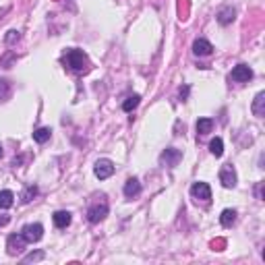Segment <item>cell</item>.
I'll return each instance as SVG.
<instances>
[{
  "mask_svg": "<svg viewBox=\"0 0 265 265\" xmlns=\"http://www.w3.org/2000/svg\"><path fill=\"white\" fill-rule=\"evenodd\" d=\"M64 62H66V66H69V69L77 71V73L87 71V69H89V58H87V54L83 52V50H79V48H71V50H66V54H64Z\"/></svg>",
  "mask_w": 265,
  "mask_h": 265,
  "instance_id": "obj_1",
  "label": "cell"
},
{
  "mask_svg": "<svg viewBox=\"0 0 265 265\" xmlns=\"http://www.w3.org/2000/svg\"><path fill=\"white\" fill-rule=\"evenodd\" d=\"M106 215H108V201H106V197H102L99 201H95V203L89 205L87 220H89L91 224H99L102 220H106Z\"/></svg>",
  "mask_w": 265,
  "mask_h": 265,
  "instance_id": "obj_2",
  "label": "cell"
},
{
  "mask_svg": "<svg viewBox=\"0 0 265 265\" xmlns=\"http://www.w3.org/2000/svg\"><path fill=\"white\" fill-rule=\"evenodd\" d=\"M116 170V166L112 160H108V157H102V160H97L95 166H94V174L99 178V180H106V178H110L112 174Z\"/></svg>",
  "mask_w": 265,
  "mask_h": 265,
  "instance_id": "obj_3",
  "label": "cell"
},
{
  "mask_svg": "<svg viewBox=\"0 0 265 265\" xmlns=\"http://www.w3.org/2000/svg\"><path fill=\"white\" fill-rule=\"evenodd\" d=\"M25 245H27V240L23 238V234H11V236L6 238V253L11 255V257L21 255Z\"/></svg>",
  "mask_w": 265,
  "mask_h": 265,
  "instance_id": "obj_4",
  "label": "cell"
},
{
  "mask_svg": "<svg viewBox=\"0 0 265 265\" xmlns=\"http://www.w3.org/2000/svg\"><path fill=\"white\" fill-rule=\"evenodd\" d=\"M21 234H23V238L27 240V243H38V240H41V236H44V226L41 224H27V226H23V230H21Z\"/></svg>",
  "mask_w": 265,
  "mask_h": 265,
  "instance_id": "obj_5",
  "label": "cell"
},
{
  "mask_svg": "<svg viewBox=\"0 0 265 265\" xmlns=\"http://www.w3.org/2000/svg\"><path fill=\"white\" fill-rule=\"evenodd\" d=\"M182 160V151L176 147H168V149H164L162 155H160V162L164 166H168V168H174V166H178V162Z\"/></svg>",
  "mask_w": 265,
  "mask_h": 265,
  "instance_id": "obj_6",
  "label": "cell"
},
{
  "mask_svg": "<svg viewBox=\"0 0 265 265\" xmlns=\"http://www.w3.org/2000/svg\"><path fill=\"white\" fill-rule=\"evenodd\" d=\"M230 79L236 81V83H246L253 79V69L248 64H236L230 73Z\"/></svg>",
  "mask_w": 265,
  "mask_h": 265,
  "instance_id": "obj_7",
  "label": "cell"
},
{
  "mask_svg": "<svg viewBox=\"0 0 265 265\" xmlns=\"http://www.w3.org/2000/svg\"><path fill=\"white\" fill-rule=\"evenodd\" d=\"M236 170L232 168L230 164H226L224 168L220 170V182H222V187L224 189H234L236 187Z\"/></svg>",
  "mask_w": 265,
  "mask_h": 265,
  "instance_id": "obj_8",
  "label": "cell"
},
{
  "mask_svg": "<svg viewBox=\"0 0 265 265\" xmlns=\"http://www.w3.org/2000/svg\"><path fill=\"white\" fill-rule=\"evenodd\" d=\"M190 195H193L195 199H199V201H205L207 203L211 199V189H209L207 182L199 180V182H195V185L190 187Z\"/></svg>",
  "mask_w": 265,
  "mask_h": 265,
  "instance_id": "obj_9",
  "label": "cell"
},
{
  "mask_svg": "<svg viewBox=\"0 0 265 265\" xmlns=\"http://www.w3.org/2000/svg\"><path fill=\"white\" fill-rule=\"evenodd\" d=\"M234 19H236V8L234 6H222L220 11L215 13V21H218L220 25H224V27L230 25Z\"/></svg>",
  "mask_w": 265,
  "mask_h": 265,
  "instance_id": "obj_10",
  "label": "cell"
},
{
  "mask_svg": "<svg viewBox=\"0 0 265 265\" xmlns=\"http://www.w3.org/2000/svg\"><path fill=\"white\" fill-rule=\"evenodd\" d=\"M211 52H213V46H211L207 39L199 38V39L193 41V54H195V56H209Z\"/></svg>",
  "mask_w": 265,
  "mask_h": 265,
  "instance_id": "obj_11",
  "label": "cell"
},
{
  "mask_svg": "<svg viewBox=\"0 0 265 265\" xmlns=\"http://www.w3.org/2000/svg\"><path fill=\"white\" fill-rule=\"evenodd\" d=\"M122 193H124V197H127V199H135V197L141 193V182H139V178H129L127 182H124Z\"/></svg>",
  "mask_w": 265,
  "mask_h": 265,
  "instance_id": "obj_12",
  "label": "cell"
},
{
  "mask_svg": "<svg viewBox=\"0 0 265 265\" xmlns=\"http://www.w3.org/2000/svg\"><path fill=\"white\" fill-rule=\"evenodd\" d=\"M251 110H253V114L257 116V118H263L265 116V91H259V94L255 95Z\"/></svg>",
  "mask_w": 265,
  "mask_h": 265,
  "instance_id": "obj_13",
  "label": "cell"
},
{
  "mask_svg": "<svg viewBox=\"0 0 265 265\" xmlns=\"http://www.w3.org/2000/svg\"><path fill=\"white\" fill-rule=\"evenodd\" d=\"M71 213L69 211H56L54 215H52V222H54V226L56 228H66V226H69V224H71Z\"/></svg>",
  "mask_w": 265,
  "mask_h": 265,
  "instance_id": "obj_14",
  "label": "cell"
},
{
  "mask_svg": "<svg viewBox=\"0 0 265 265\" xmlns=\"http://www.w3.org/2000/svg\"><path fill=\"white\" fill-rule=\"evenodd\" d=\"M236 209H224L222 215H220V224L224 228H232L234 226V222H236Z\"/></svg>",
  "mask_w": 265,
  "mask_h": 265,
  "instance_id": "obj_15",
  "label": "cell"
},
{
  "mask_svg": "<svg viewBox=\"0 0 265 265\" xmlns=\"http://www.w3.org/2000/svg\"><path fill=\"white\" fill-rule=\"evenodd\" d=\"M13 203H15L13 190H8V189L0 190V209H8V207H13Z\"/></svg>",
  "mask_w": 265,
  "mask_h": 265,
  "instance_id": "obj_16",
  "label": "cell"
},
{
  "mask_svg": "<svg viewBox=\"0 0 265 265\" xmlns=\"http://www.w3.org/2000/svg\"><path fill=\"white\" fill-rule=\"evenodd\" d=\"M195 129H197L199 135H207V132L213 131V120L207 118V116H205V118H199L197 124H195Z\"/></svg>",
  "mask_w": 265,
  "mask_h": 265,
  "instance_id": "obj_17",
  "label": "cell"
},
{
  "mask_svg": "<svg viewBox=\"0 0 265 265\" xmlns=\"http://www.w3.org/2000/svg\"><path fill=\"white\" fill-rule=\"evenodd\" d=\"M50 137H52V129L50 127H41L38 131H33V141H36V143H46Z\"/></svg>",
  "mask_w": 265,
  "mask_h": 265,
  "instance_id": "obj_18",
  "label": "cell"
},
{
  "mask_svg": "<svg viewBox=\"0 0 265 265\" xmlns=\"http://www.w3.org/2000/svg\"><path fill=\"white\" fill-rule=\"evenodd\" d=\"M209 151H211V155H215V157H222V155H224V141H222L220 137H215V139L209 141Z\"/></svg>",
  "mask_w": 265,
  "mask_h": 265,
  "instance_id": "obj_19",
  "label": "cell"
},
{
  "mask_svg": "<svg viewBox=\"0 0 265 265\" xmlns=\"http://www.w3.org/2000/svg\"><path fill=\"white\" fill-rule=\"evenodd\" d=\"M139 104H141V95H137V94H135V95H129V97L122 102V110H124V112H132Z\"/></svg>",
  "mask_w": 265,
  "mask_h": 265,
  "instance_id": "obj_20",
  "label": "cell"
},
{
  "mask_svg": "<svg viewBox=\"0 0 265 265\" xmlns=\"http://www.w3.org/2000/svg\"><path fill=\"white\" fill-rule=\"evenodd\" d=\"M11 91H13L11 83L6 79H0V102H6V99L11 97Z\"/></svg>",
  "mask_w": 265,
  "mask_h": 265,
  "instance_id": "obj_21",
  "label": "cell"
},
{
  "mask_svg": "<svg viewBox=\"0 0 265 265\" xmlns=\"http://www.w3.org/2000/svg\"><path fill=\"white\" fill-rule=\"evenodd\" d=\"M36 195H38V187H36V185H29L27 189L23 190L21 201H23V203H31V201H33V197H36Z\"/></svg>",
  "mask_w": 265,
  "mask_h": 265,
  "instance_id": "obj_22",
  "label": "cell"
},
{
  "mask_svg": "<svg viewBox=\"0 0 265 265\" xmlns=\"http://www.w3.org/2000/svg\"><path fill=\"white\" fill-rule=\"evenodd\" d=\"M17 60V54L15 52H11V50H8V52L0 58V69H11V64Z\"/></svg>",
  "mask_w": 265,
  "mask_h": 265,
  "instance_id": "obj_23",
  "label": "cell"
},
{
  "mask_svg": "<svg viewBox=\"0 0 265 265\" xmlns=\"http://www.w3.org/2000/svg\"><path fill=\"white\" fill-rule=\"evenodd\" d=\"M21 39V33L17 31V29H11V31H6V38H4V41H6V46H15L17 41Z\"/></svg>",
  "mask_w": 265,
  "mask_h": 265,
  "instance_id": "obj_24",
  "label": "cell"
},
{
  "mask_svg": "<svg viewBox=\"0 0 265 265\" xmlns=\"http://www.w3.org/2000/svg\"><path fill=\"white\" fill-rule=\"evenodd\" d=\"M46 257L44 251H36V253H29V255H25L23 257V263H36V261H41Z\"/></svg>",
  "mask_w": 265,
  "mask_h": 265,
  "instance_id": "obj_25",
  "label": "cell"
},
{
  "mask_svg": "<svg viewBox=\"0 0 265 265\" xmlns=\"http://www.w3.org/2000/svg\"><path fill=\"white\" fill-rule=\"evenodd\" d=\"M189 91H190V87H189V85L180 87V91H178V94H180V99H182V102H187V97H189Z\"/></svg>",
  "mask_w": 265,
  "mask_h": 265,
  "instance_id": "obj_26",
  "label": "cell"
},
{
  "mask_svg": "<svg viewBox=\"0 0 265 265\" xmlns=\"http://www.w3.org/2000/svg\"><path fill=\"white\" fill-rule=\"evenodd\" d=\"M255 195H257V199H263V182H259V185L255 187Z\"/></svg>",
  "mask_w": 265,
  "mask_h": 265,
  "instance_id": "obj_27",
  "label": "cell"
},
{
  "mask_svg": "<svg viewBox=\"0 0 265 265\" xmlns=\"http://www.w3.org/2000/svg\"><path fill=\"white\" fill-rule=\"evenodd\" d=\"M6 13V8H2V11H0V15H4Z\"/></svg>",
  "mask_w": 265,
  "mask_h": 265,
  "instance_id": "obj_28",
  "label": "cell"
},
{
  "mask_svg": "<svg viewBox=\"0 0 265 265\" xmlns=\"http://www.w3.org/2000/svg\"><path fill=\"white\" fill-rule=\"evenodd\" d=\"M0 157H2V145H0Z\"/></svg>",
  "mask_w": 265,
  "mask_h": 265,
  "instance_id": "obj_29",
  "label": "cell"
}]
</instances>
